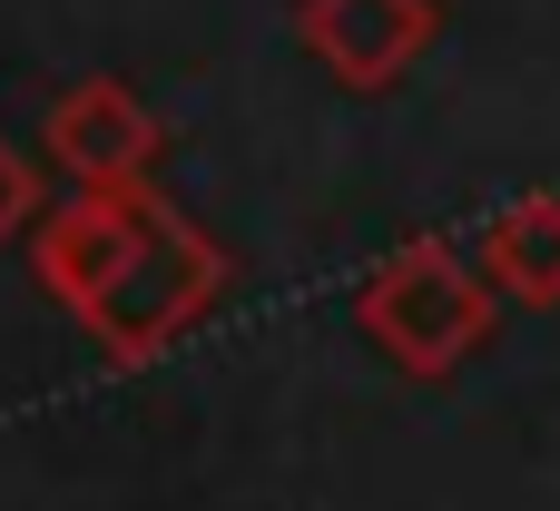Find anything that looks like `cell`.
Returning a JSON list of instances; mask_svg holds the SVG:
<instances>
[{"instance_id": "obj_1", "label": "cell", "mask_w": 560, "mask_h": 511, "mask_svg": "<svg viewBox=\"0 0 560 511\" xmlns=\"http://www.w3.org/2000/svg\"><path fill=\"white\" fill-rule=\"evenodd\" d=\"M217 295H226V246H217L197 217H177L158 187H138V236H128L108 295H98L79 325H89L108 355L148 364V355H167L187 325H207Z\"/></svg>"}, {"instance_id": "obj_2", "label": "cell", "mask_w": 560, "mask_h": 511, "mask_svg": "<svg viewBox=\"0 0 560 511\" xmlns=\"http://www.w3.org/2000/svg\"><path fill=\"white\" fill-rule=\"evenodd\" d=\"M492 276L472 266V256H453L443 236H413V246H394L374 276H364V295H354V325L404 364V374H453L482 335H492Z\"/></svg>"}, {"instance_id": "obj_3", "label": "cell", "mask_w": 560, "mask_h": 511, "mask_svg": "<svg viewBox=\"0 0 560 511\" xmlns=\"http://www.w3.org/2000/svg\"><path fill=\"white\" fill-rule=\"evenodd\" d=\"M295 39L325 59L335 89H394L433 39H443V0H305Z\"/></svg>"}, {"instance_id": "obj_4", "label": "cell", "mask_w": 560, "mask_h": 511, "mask_svg": "<svg viewBox=\"0 0 560 511\" xmlns=\"http://www.w3.org/2000/svg\"><path fill=\"white\" fill-rule=\"evenodd\" d=\"M49 158L79 187H148V167H158V108L128 79H79L49 108Z\"/></svg>"}, {"instance_id": "obj_5", "label": "cell", "mask_w": 560, "mask_h": 511, "mask_svg": "<svg viewBox=\"0 0 560 511\" xmlns=\"http://www.w3.org/2000/svg\"><path fill=\"white\" fill-rule=\"evenodd\" d=\"M482 276L522 305H560V197H512L482 227Z\"/></svg>"}, {"instance_id": "obj_6", "label": "cell", "mask_w": 560, "mask_h": 511, "mask_svg": "<svg viewBox=\"0 0 560 511\" xmlns=\"http://www.w3.org/2000/svg\"><path fill=\"white\" fill-rule=\"evenodd\" d=\"M30 217H39V167H30V158H20V148L0 138V246H10V236H20Z\"/></svg>"}]
</instances>
